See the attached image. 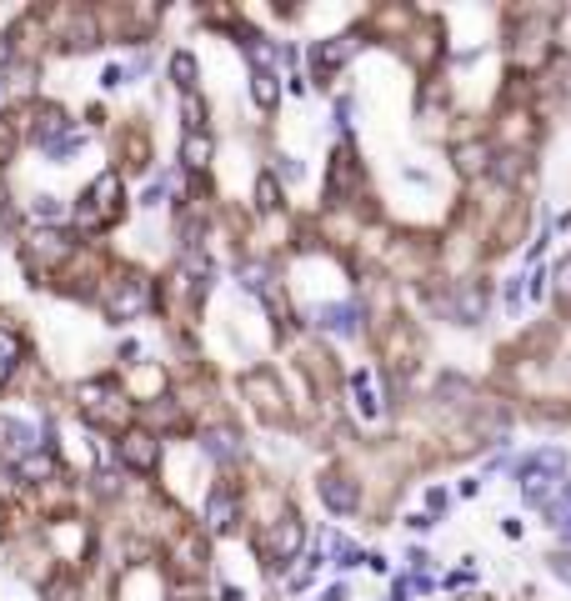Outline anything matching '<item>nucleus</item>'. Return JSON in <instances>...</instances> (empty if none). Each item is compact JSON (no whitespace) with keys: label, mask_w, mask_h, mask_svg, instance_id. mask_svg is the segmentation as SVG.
Wrapping results in <instances>:
<instances>
[{"label":"nucleus","mask_w":571,"mask_h":601,"mask_svg":"<svg viewBox=\"0 0 571 601\" xmlns=\"http://www.w3.org/2000/svg\"><path fill=\"white\" fill-rule=\"evenodd\" d=\"M301 547H306V522H301V516H281L266 537H261V551H266L271 566L296 562V556H301Z\"/></svg>","instance_id":"nucleus-1"},{"label":"nucleus","mask_w":571,"mask_h":601,"mask_svg":"<svg viewBox=\"0 0 571 601\" xmlns=\"http://www.w3.org/2000/svg\"><path fill=\"white\" fill-rule=\"evenodd\" d=\"M115 456H121V466L126 472H140V476H151L155 466H161V441H155L151 431H140V426H130L121 441H115Z\"/></svg>","instance_id":"nucleus-2"},{"label":"nucleus","mask_w":571,"mask_h":601,"mask_svg":"<svg viewBox=\"0 0 571 601\" xmlns=\"http://www.w3.org/2000/svg\"><path fill=\"white\" fill-rule=\"evenodd\" d=\"M146 301H151V296H146V281H140V276H121V281L105 291V316L111 321H136L140 311H146Z\"/></svg>","instance_id":"nucleus-3"},{"label":"nucleus","mask_w":571,"mask_h":601,"mask_svg":"<svg viewBox=\"0 0 571 601\" xmlns=\"http://www.w3.org/2000/svg\"><path fill=\"white\" fill-rule=\"evenodd\" d=\"M115 201H121V176H115V171H105V176H96V186H90L80 221H86V226H101V221H111V216H115Z\"/></svg>","instance_id":"nucleus-4"},{"label":"nucleus","mask_w":571,"mask_h":601,"mask_svg":"<svg viewBox=\"0 0 571 601\" xmlns=\"http://www.w3.org/2000/svg\"><path fill=\"white\" fill-rule=\"evenodd\" d=\"M0 447L21 461V456H30V451H40L46 441H40V426L21 422V416H0Z\"/></svg>","instance_id":"nucleus-5"},{"label":"nucleus","mask_w":571,"mask_h":601,"mask_svg":"<svg viewBox=\"0 0 571 601\" xmlns=\"http://www.w3.org/2000/svg\"><path fill=\"white\" fill-rule=\"evenodd\" d=\"M567 476V451L561 447H546V451H532L521 461V481H561Z\"/></svg>","instance_id":"nucleus-6"},{"label":"nucleus","mask_w":571,"mask_h":601,"mask_svg":"<svg viewBox=\"0 0 571 601\" xmlns=\"http://www.w3.org/2000/svg\"><path fill=\"white\" fill-rule=\"evenodd\" d=\"M236 512H241L236 491H211V501H206V526H211V531H231V526H236Z\"/></svg>","instance_id":"nucleus-7"},{"label":"nucleus","mask_w":571,"mask_h":601,"mask_svg":"<svg viewBox=\"0 0 571 601\" xmlns=\"http://www.w3.org/2000/svg\"><path fill=\"white\" fill-rule=\"evenodd\" d=\"M321 501H326L331 512H356V481H346V476H326V481H321Z\"/></svg>","instance_id":"nucleus-8"},{"label":"nucleus","mask_w":571,"mask_h":601,"mask_svg":"<svg viewBox=\"0 0 571 601\" xmlns=\"http://www.w3.org/2000/svg\"><path fill=\"white\" fill-rule=\"evenodd\" d=\"M486 166H491V146H486V141L457 146V171H461V176H482Z\"/></svg>","instance_id":"nucleus-9"},{"label":"nucleus","mask_w":571,"mask_h":601,"mask_svg":"<svg viewBox=\"0 0 571 601\" xmlns=\"http://www.w3.org/2000/svg\"><path fill=\"white\" fill-rule=\"evenodd\" d=\"M181 161L190 171H206L211 166V136L206 130H186V141H181Z\"/></svg>","instance_id":"nucleus-10"},{"label":"nucleus","mask_w":571,"mask_h":601,"mask_svg":"<svg viewBox=\"0 0 571 601\" xmlns=\"http://www.w3.org/2000/svg\"><path fill=\"white\" fill-rule=\"evenodd\" d=\"M546 516H551V526H557V537L571 541V481H561V487H557V497H551Z\"/></svg>","instance_id":"nucleus-11"},{"label":"nucleus","mask_w":571,"mask_h":601,"mask_svg":"<svg viewBox=\"0 0 571 601\" xmlns=\"http://www.w3.org/2000/svg\"><path fill=\"white\" fill-rule=\"evenodd\" d=\"M46 266H55V261H65L71 256V236H61V230H40L36 236V246H30Z\"/></svg>","instance_id":"nucleus-12"},{"label":"nucleus","mask_w":571,"mask_h":601,"mask_svg":"<svg viewBox=\"0 0 571 601\" xmlns=\"http://www.w3.org/2000/svg\"><path fill=\"white\" fill-rule=\"evenodd\" d=\"M251 96L261 111H276L281 101V86H276V71H266V65H256V76H251Z\"/></svg>","instance_id":"nucleus-13"},{"label":"nucleus","mask_w":571,"mask_h":601,"mask_svg":"<svg viewBox=\"0 0 571 601\" xmlns=\"http://www.w3.org/2000/svg\"><path fill=\"white\" fill-rule=\"evenodd\" d=\"M15 472L26 476V481H46V476L55 472V461H51V451L40 447V451H30V456H21V461H15Z\"/></svg>","instance_id":"nucleus-14"},{"label":"nucleus","mask_w":571,"mask_h":601,"mask_svg":"<svg viewBox=\"0 0 571 601\" xmlns=\"http://www.w3.org/2000/svg\"><path fill=\"white\" fill-rule=\"evenodd\" d=\"M316 321L326 326V331H341V336L356 331V311L351 306H316Z\"/></svg>","instance_id":"nucleus-15"},{"label":"nucleus","mask_w":571,"mask_h":601,"mask_svg":"<svg viewBox=\"0 0 571 601\" xmlns=\"http://www.w3.org/2000/svg\"><path fill=\"white\" fill-rule=\"evenodd\" d=\"M356 40H361V36H336V40H326V46L316 51V65H326V71H331V65H341L346 55L356 51Z\"/></svg>","instance_id":"nucleus-16"},{"label":"nucleus","mask_w":571,"mask_h":601,"mask_svg":"<svg viewBox=\"0 0 571 601\" xmlns=\"http://www.w3.org/2000/svg\"><path fill=\"white\" fill-rule=\"evenodd\" d=\"M171 76H176V86L190 96V90H196V55H190V51H176V55H171Z\"/></svg>","instance_id":"nucleus-17"},{"label":"nucleus","mask_w":571,"mask_h":601,"mask_svg":"<svg viewBox=\"0 0 571 601\" xmlns=\"http://www.w3.org/2000/svg\"><path fill=\"white\" fill-rule=\"evenodd\" d=\"M351 391H356V406H361V416H376V396H371V371H356L351 376Z\"/></svg>","instance_id":"nucleus-18"},{"label":"nucleus","mask_w":571,"mask_h":601,"mask_svg":"<svg viewBox=\"0 0 571 601\" xmlns=\"http://www.w3.org/2000/svg\"><path fill=\"white\" fill-rule=\"evenodd\" d=\"M15 361H21V341H15L11 331H0V381H11Z\"/></svg>","instance_id":"nucleus-19"},{"label":"nucleus","mask_w":571,"mask_h":601,"mask_svg":"<svg viewBox=\"0 0 571 601\" xmlns=\"http://www.w3.org/2000/svg\"><path fill=\"white\" fill-rule=\"evenodd\" d=\"M206 451H211V456H221V461H231L236 456V431H206Z\"/></svg>","instance_id":"nucleus-20"},{"label":"nucleus","mask_w":571,"mask_h":601,"mask_svg":"<svg viewBox=\"0 0 571 601\" xmlns=\"http://www.w3.org/2000/svg\"><path fill=\"white\" fill-rule=\"evenodd\" d=\"M331 556H336V566H356V562H366V556H361V551H356V541H346V537H331Z\"/></svg>","instance_id":"nucleus-21"},{"label":"nucleus","mask_w":571,"mask_h":601,"mask_svg":"<svg viewBox=\"0 0 571 601\" xmlns=\"http://www.w3.org/2000/svg\"><path fill=\"white\" fill-rule=\"evenodd\" d=\"M482 306H486L482 286H466V301H461V321H466V326H476V321H482Z\"/></svg>","instance_id":"nucleus-22"},{"label":"nucleus","mask_w":571,"mask_h":601,"mask_svg":"<svg viewBox=\"0 0 571 601\" xmlns=\"http://www.w3.org/2000/svg\"><path fill=\"white\" fill-rule=\"evenodd\" d=\"M256 205H261V211H276V205H281L276 176H261V180H256Z\"/></svg>","instance_id":"nucleus-23"},{"label":"nucleus","mask_w":571,"mask_h":601,"mask_svg":"<svg viewBox=\"0 0 571 601\" xmlns=\"http://www.w3.org/2000/svg\"><path fill=\"white\" fill-rule=\"evenodd\" d=\"M241 286H246V291H261V296H266V291H271V271H266V266H241Z\"/></svg>","instance_id":"nucleus-24"},{"label":"nucleus","mask_w":571,"mask_h":601,"mask_svg":"<svg viewBox=\"0 0 571 601\" xmlns=\"http://www.w3.org/2000/svg\"><path fill=\"white\" fill-rule=\"evenodd\" d=\"M491 161H496V176L501 180H521V171H526L521 166V155H491Z\"/></svg>","instance_id":"nucleus-25"},{"label":"nucleus","mask_w":571,"mask_h":601,"mask_svg":"<svg viewBox=\"0 0 571 601\" xmlns=\"http://www.w3.org/2000/svg\"><path fill=\"white\" fill-rule=\"evenodd\" d=\"M186 130H206V105L196 96H186Z\"/></svg>","instance_id":"nucleus-26"},{"label":"nucleus","mask_w":571,"mask_h":601,"mask_svg":"<svg viewBox=\"0 0 571 601\" xmlns=\"http://www.w3.org/2000/svg\"><path fill=\"white\" fill-rule=\"evenodd\" d=\"M30 211H36V221H55V216H61V201H55V196H36Z\"/></svg>","instance_id":"nucleus-27"},{"label":"nucleus","mask_w":571,"mask_h":601,"mask_svg":"<svg viewBox=\"0 0 571 601\" xmlns=\"http://www.w3.org/2000/svg\"><path fill=\"white\" fill-rule=\"evenodd\" d=\"M557 296H561V306H571V261H561L557 271Z\"/></svg>","instance_id":"nucleus-28"},{"label":"nucleus","mask_w":571,"mask_h":601,"mask_svg":"<svg viewBox=\"0 0 571 601\" xmlns=\"http://www.w3.org/2000/svg\"><path fill=\"white\" fill-rule=\"evenodd\" d=\"M551 572H557L561 581H571V551H557V556H551Z\"/></svg>","instance_id":"nucleus-29"},{"label":"nucleus","mask_w":571,"mask_h":601,"mask_svg":"<svg viewBox=\"0 0 571 601\" xmlns=\"http://www.w3.org/2000/svg\"><path fill=\"white\" fill-rule=\"evenodd\" d=\"M546 286H551V276H546V271H532V296H536V301L546 296Z\"/></svg>","instance_id":"nucleus-30"},{"label":"nucleus","mask_w":571,"mask_h":601,"mask_svg":"<svg viewBox=\"0 0 571 601\" xmlns=\"http://www.w3.org/2000/svg\"><path fill=\"white\" fill-rule=\"evenodd\" d=\"M321 601H346V587H331V591H326V597H321Z\"/></svg>","instance_id":"nucleus-31"},{"label":"nucleus","mask_w":571,"mask_h":601,"mask_svg":"<svg viewBox=\"0 0 571 601\" xmlns=\"http://www.w3.org/2000/svg\"><path fill=\"white\" fill-rule=\"evenodd\" d=\"M171 601H206V597H196V591H176Z\"/></svg>","instance_id":"nucleus-32"},{"label":"nucleus","mask_w":571,"mask_h":601,"mask_svg":"<svg viewBox=\"0 0 571 601\" xmlns=\"http://www.w3.org/2000/svg\"><path fill=\"white\" fill-rule=\"evenodd\" d=\"M0 211H5V180H0Z\"/></svg>","instance_id":"nucleus-33"},{"label":"nucleus","mask_w":571,"mask_h":601,"mask_svg":"<svg viewBox=\"0 0 571 601\" xmlns=\"http://www.w3.org/2000/svg\"><path fill=\"white\" fill-rule=\"evenodd\" d=\"M466 601H491V597H466Z\"/></svg>","instance_id":"nucleus-34"}]
</instances>
